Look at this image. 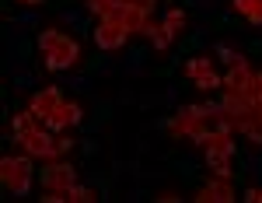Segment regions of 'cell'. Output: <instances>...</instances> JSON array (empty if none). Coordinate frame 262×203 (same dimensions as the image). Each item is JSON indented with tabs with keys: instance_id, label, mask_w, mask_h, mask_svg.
<instances>
[{
	"instance_id": "6da1fadb",
	"label": "cell",
	"mask_w": 262,
	"mask_h": 203,
	"mask_svg": "<svg viewBox=\"0 0 262 203\" xmlns=\"http://www.w3.org/2000/svg\"><path fill=\"white\" fill-rule=\"evenodd\" d=\"M11 130H14V140L25 147L28 158H46V161H53V158H60V154H67V151L74 147V140H56L53 130H39V119H35L32 112L14 116Z\"/></svg>"
},
{
	"instance_id": "7a4b0ae2",
	"label": "cell",
	"mask_w": 262,
	"mask_h": 203,
	"mask_svg": "<svg viewBox=\"0 0 262 203\" xmlns=\"http://www.w3.org/2000/svg\"><path fill=\"white\" fill-rule=\"evenodd\" d=\"M39 49L46 56V70H70L81 60V46L74 39H67L63 32H56V28L39 32Z\"/></svg>"
},
{
	"instance_id": "3957f363",
	"label": "cell",
	"mask_w": 262,
	"mask_h": 203,
	"mask_svg": "<svg viewBox=\"0 0 262 203\" xmlns=\"http://www.w3.org/2000/svg\"><path fill=\"white\" fill-rule=\"evenodd\" d=\"M0 182H4V189H7L14 200L28 196V189H32V161L7 154V158L0 161Z\"/></svg>"
},
{
	"instance_id": "277c9868",
	"label": "cell",
	"mask_w": 262,
	"mask_h": 203,
	"mask_svg": "<svg viewBox=\"0 0 262 203\" xmlns=\"http://www.w3.org/2000/svg\"><path fill=\"white\" fill-rule=\"evenodd\" d=\"M77 182V172H74V165L70 161H53L46 172H42V186H46V203H60L67 200V189Z\"/></svg>"
},
{
	"instance_id": "5b68a950",
	"label": "cell",
	"mask_w": 262,
	"mask_h": 203,
	"mask_svg": "<svg viewBox=\"0 0 262 203\" xmlns=\"http://www.w3.org/2000/svg\"><path fill=\"white\" fill-rule=\"evenodd\" d=\"M150 4H119V7H112L105 18L108 21H119L122 28L133 35V32H147V25H150Z\"/></svg>"
},
{
	"instance_id": "8992f818",
	"label": "cell",
	"mask_w": 262,
	"mask_h": 203,
	"mask_svg": "<svg viewBox=\"0 0 262 203\" xmlns=\"http://www.w3.org/2000/svg\"><path fill=\"white\" fill-rule=\"evenodd\" d=\"M185 77L196 84L200 91H210V88H221V77H217V70H213V63L206 60V56H192V60L185 63Z\"/></svg>"
},
{
	"instance_id": "52a82bcc",
	"label": "cell",
	"mask_w": 262,
	"mask_h": 203,
	"mask_svg": "<svg viewBox=\"0 0 262 203\" xmlns=\"http://www.w3.org/2000/svg\"><path fill=\"white\" fill-rule=\"evenodd\" d=\"M95 42H98V49H101V53H116V49H122V46L129 42V32L122 28L119 21L101 18V25L95 28Z\"/></svg>"
},
{
	"instance_id": "ba28073f",
	"label": "cell",
	"mask_w": 262,
	"mask_h": 203,
	"mask_svg": "<svg viewBox=\"0 0 262 203\" xmlns=\"http://www.w3.org/2000/svg\"><path fill=\"white\" fill-rule=\"evenodd\" d=\"M60 105H63V91L49 84V88H39V91L32 95V105H28V112H32V116H35L39 123H46L49 116H53V112H56V109H60Z\"/></svg>"
},
{
	"instance_id": "9c48e42d",
	"label": "cell",
	"mask_w": 262,
	"mask_h": 203,
	"mask_svg": "<svg viewBox=\"0 0 262 203\" xmlns=\"http://www.w3.org/2000/svg\"><path fill=\"white\" fill-rule=\"evenodd\" d=\"M84 119V109L81 102H63L60 109L46 119V130H53V133H60V130H67V126H77V123Z\"/></svg>"
},
{
	"instance_id": "30bf717a",
	"label": "cell",
	"mask_w": 262,
	"mask_h": 203,
	"mask_svg": "<svg viewBox=\"0 0 262 203\" xmlns=\"http://www.w3.org/2000/svg\"><path fill=\"white\" fill-rule=\"evenodd\" d=\"M196 200L200 203H234V186H231V179L217 175V179H210V182L200 189Z\"/></svg>"
},
{
	"instance_id": "8fae6325",
	"label": "cell",
	"mask_w": 262,
	"mask_h": 203,
	"mask_svg": "<svg viewBox=\"0 0 262 203\" xmlns=\"http://www.w3.org/2000/svg\"><path fill=\"white\" fill-rule=\"evenodd\" d=\"M147 60H150L147 49H133V53L122 60V74H126V77H140L143 70H147Z\"/></svg>"
},
{
	"instance_id": "7c38bea8",
	"label": "cell",
	"mask_w": 262,
	"mask_h": 203,
	"mask_svg": "<svg viewBox=\"0 0 262 203\" xmlns=\"http://www.w3.org/2000/svg\"><path fill=\"white\" fill-rule=\"evenodd\" d=\"M206 165L213 168V175L231 179V158H227V154H221L217 147H210V144H206Z\"/></svg>"
},
{
	"instance_id": "4fadbf2b",
	"label": "cell",
	"mask_w": 262,
	"mask_h": 203,
	"mask_svg": "<svg viewBox=\"0 0 262 203\" xmlns=\"http://www.w3.org/2000/svg\"><path fill=\"white\" fill-rule=\"evenodd\" d=\"M143 35H150V46H154V49H158V53H164V49H168V46H171V32H168V28H164V25H154V21H150V25H147V32H143Z\"/></svg>"
},
{
	"instance_id": "5bb4252c",
	"label": "cell",
	"mask_w": 262,
	"mask_h": 203,
	"mask_svg": "<svg viewBox=\"0 0 262 203\" xmlns=\"http://www.w3.org/2000/svg\"><path fill=\"white\" fill-rule=\"evenodd\" d=\"M231 4H234V11L245 14L252 25H262V0H231Z\"/></svg>"
},
{
	"instance_id": "9a60e30c",
	"label": "cell",
	"mask_w": 262,
	"mask_h": 203,
	"mask_svg": "<svg viewBox=\"0 0 262 203\" xmlns=\"http://www.w3.org/2000/svg\"><path fill=\"white\" fill-rule=\"evenodd\" d=\"M164 28L171 32V39H179L182 32H185V11H179V7H171V11L164 14Z\"/></svg>"
},
{
	"instance_id": "2e32d148",
	"label": "cell",
	"mask_w": 262,
	"mask_h": 203,
	"mask_svg": "<svg viewBox=\"0 0 262 203\" xmlns=\"http://www.w3.org/2000/svg\"><path fill=\"white\" fill-rule=\"evenodd\" d=\"M67 200L70 203H91L95 200V189H91V186H70V189H67Z\"/></svg>"
},
{
	"instance_id": "e0dca14e",
	"label": "cell",
	"mask_w": 262,
	"mask_h": 203,
	"mask_svg": "<svg viewBox=\"0 0 262 203\" xmlns=\"http://www.w3.org/2000/svg\"><path fill=\"white\" fill-rule=\"evenodd\" d=\"M60 21H63V25H74V28H81V32H88V21H84L81 11H70V7H67V11H60Z\"/></svg>"
},
{
	"instance_id": "ac0fdd59",
	"label": "cell",
	"mask_w": 262,
	"mask_h": 203,
	"mask_svg": "<svg viewBox=\"0 0 262 203\" xmlns=\"http://www.w3.org/2000/svg\"><path fill=\"white\" fill-rule=\"evenodd\" d=\"M213 53H217V56H221V60L227 63V67H231V63H234L238 56H242V53H238L234 46H227V42H217V46H213Z\"/></svg>"
},
{
	"instance_id": "d6986e66",
	"label": "cell",
	"mask_w": 262,
	"mask_h": 203,
	"mask_svg": "<svg viewBox=\"0 0 262 203\" xmlns=\"http://www.w3.org/2000/svg\"><path fill=\"white\" fill-rule=\"evenodd\" d=\"M84 7H88L91 14H98V18H105V14L112 11V0H84Z\"/></svg>"
},
{
	"instance_id": "ffe728a7",
	"label": "cell",
	"mask_w": 262,
	"mask_h": 203,
	"mask_svg": "<svg viewBox=\"0 0 262 203\" xmlns=\"http://www.w3.org/2000/svg\"><path fill=\"white\" fill-rule=\"evenodd\" d=\"M32 84H35V74H32V70H21L18 77H14V88H18V91H28Z\"/></svg>"
},
{
	"instance_id": "44dd1931",
	"label": "cell",
	"mask_w": 262,
	"mask_h": 203,
	"mask_svg": "<svg viewBox=\"0 0 262 203\" xmlns=\"http://www.w3.org/2000/svg\"><path fill=\"white\" fill-rule=\"evenodd\" d=\"M67 84H70L74 91H91V77H84V74H74V77H67Z\"/></svg>"
},
{
	"instance_id": "7402d4cb",
	"label": "cell",
	"mask_w": 262,
	"mask_h": 203,
	"mask_svg": "<svg viewBox=\"0 0 262 203\" xmlns=\"http://www.w3.org/2000/svg\"><path fill=\"white\" fill-rule=\"evenodd\" d=\"M245 165H248V172H252V179H255V186H259V182H262V158H248Z\"/></svg>"
},
{
	"instance_id": "603a6c76",
	"label": "cell",
	"mask_w": 262,
	"mask_h": 203,
	"mask_svg": "<svg viewBox=\"0 0 262 203\" xmlns=\"http://www.w3.org/2000/svg\"><path fill=\"white\" fill-rule=\"evenodd\" d=\"M200 11H206V14H217V0H192Z\"/></svg>"
},
{
	"instance_id": "cb8c5ba5",
	"label": "cell",
	"mask_w": 262,
	"mask_h": 203,
	"mask_svg": "<svg viewBox=\"0 0 262 203\" xmlns=\"http://www.w3.org/2000/svg\"><path fill=\"white\" fill-rule=\"evenodd\" d=\"M245 200H248V203H262V189H259V186L245 189Z\"/></svg>"
},
{
	"instance_id": "d4e9b609",
	"label": "cell",
	"mask_w": 262,
	"mask_h": 203,
	"mask_svg": "<svg viewBox=\"0 0 262 203\" xmlns=\"http://www.w3.org/2000/svg\"><path fill=\"white\" fill-rule=\"evenodd\" d=\"M14 21H18V25H35L39 14H32V11H28V14H21V18H14Z\"/></svg>"
},
{
	"instance_id": "484cf974",
	"label": "cell",
	"mask_w": 262,
	"mask_h": 203,
	"mask_svg": "<svg viewBox=\"0 0 262 203\" xmlns=\"http://www.w3.org/2000/svg\"><path fill=\"white\" fill-rule=\"evenodd\" d=\"M21 4H28V7H42L46 0H21Z\"/></svg>"
}]
</instances>
